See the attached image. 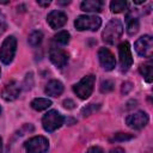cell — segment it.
Wrapping results in <instances>:
<instances>
[{
    "label": "cell",
    "instance_id": "obj_1",
    "mask_svg": "<svg viewBox=\"0 0 153 153\" xmlns=\"http://www.w3.org/2000/svg\"><path fill=\"white\" fill-rule=\"evenodd\" d=\"M123 33V24L120 19H111L105 25V29L103 30L102 37L103 41L108 44H115L120 39V37Z\"/></svg>",
    "mask_w": 153,
    "mask_h": 153
},
{
    "label": "cell",
    "instance_id": "obj_2",
    "mask_svg": "<svg viewBox=\"0 0 153 153\" xmlns=\"http://www.w3.org/2000/svg\"><path fill=\"white\" fill-rule=\"evenodd\" d=\"M94 82H96V76L93 74L86 75L78 84L73 86V91L80 99H87L92 94Z\"/></svg>",
    "mask_w": 153,
    "mask_h": 153
},
{
    "label": "cell",
    "instance_id": "obj_3",
    "mask_svg": "<svg viewBox=\"0 0 153 153\" xmlns=\"http://www.w3.org/2000/svg\"><path fill=\"white\" fill-rule=\"evenodd\" d=\"M17 50V39L14 36H8L4 39L0 47V60L5 65H10L13 61Z\"/></svg>",
    "mask_w": 153,
    "mask_h": 153
},
{
    "label": "cell",
    "instance_id": "obj_4",
    "mask_svg": "<svg viewBox=\"0 0 153 153\" xmlns=\"http://www.w3.org/2000/svg\"><path fill=\"white\" fill-rule=\"evenodd\" d=\"M100 25H102V19L97 16L82 14V16H79L74 22V26L79 31H85V30L96 31L100 27Z\"/></svg>",
    "mask_w": 153,
    "mask_h": 153
},
{
    "label": "cell",
    "instance_id": "obj_5",
    "mask_svg": "<svg viewBox=\"0 0 153 153\" xmlns=\"http://www.w3.org/2000/svg\"><path fill=\"white\" fill-rule=\"evenodd\" d=\"M65 122V117L56 110H50L48 111L43 118H42V126L44 128V130L51 133L56 129H59Z\"/></svg>",
    "mask_w": 153,
    "mask_h": 153
},
{
    "label": "cell",
    "instance_id": "obj_6",
    "mask_svg": "<svg viewBox=\"0 0 153 153\" xmlns=\"http://www.w3.org/2000/svg\"><path fill=\"white\" fill-rule=\"evenodd\" d=\"M24 147L27 153H45L49 148V141L44 136H33L24 143Z\"/></svg>",
    "mask_w": 153,
    "mask_h": 153
},
{
    "label": "cell",
    "instance_id": "obj_7",
    "mask_svg": "<svg viewBox=\"0 0 153 153\" xmlns=\"http://www.w3.org/2000/svg\"><path fill=\"white\" fill-rule=\"evenodd\" d=\"M135 50L136 53L141 56V57H151L152 53H153V39L149 35H145L141 36L140 38H137V41L135 42Z\"/></svg>",
    "mask_w": 153,
    "mask_h": 153
},
{
    "label": "cell",
    "instance_id": "obj_8",
    "mask_svg": "<svg viewBox=\"0 0 153 153\" xmlns=\"http://www.w3.org/2000/svg\"><path fill=\"white\" fill-rule=\"evenodd\" d=\"M148 121H149L148 115L143 111H136L134 114L128 115L126 118L127 126L129 128H133V129H141V128L146 127Z\"/></svg>",
    "mask_w": 153,
    "mask_h": 153
},
{
    "label": "cell",
    "instance_id": "obj_9",
    "mask_svg": "<svg viewBox=\"0 0 153 153\" xmlns=\"http://www.w3.org/2000/svg\"><path fill=\"white\" fill-rule=\"evenodd\" d=\"M118 55H120V65L122 71H128L133 65V55L128 42H123L118 45Z\"/></svg>",
    "mask_w": 153,
    "mask_h": 153
},
{
    "label": "cell",
    "instance_id": "obj_10",
    "mask_svg": "<svg viewBox=\"0 0 153 153\" xmlns=\"http://www.w3.org/2000/svg\"><path fill=\"white\" fill-rule=\"evenodd\" d=\"M98 59H99L102 67L105 71H112L116 66L115 56L108 48H100L98 50Z\"/></svg>",
    "mask_w": 153,
    "mask_h": 153
},
{
    "label": "cell",
    "instance_id": "obj_11",
    "mask_svg": "<svg viewBox=\"0 0 153 153\" xmlns=\"http://www.w3.org/2000/svg\"><path fill=\"white\" fill-rule=\"evenodd\" d=\"M49 59L53 62V65H55L57 68H63L67 65L68 61V56L67 54L57 47H51L49 50Z\"/></svg>",
    "mask_w": 153,
    "mask_h": 153
},
{
    "label": "cell",
    "instance_id": "obj_12",
    "mask_svg": "<svg viewBox=\"0 0 153 153\" xmlns=\"http://www.w3.org/2000/svg\"><path fill=\"white\" fill-rule=\"evenodd\" d=\"M20 93V85L18 81L16 80H12L10 81L8 84L5 85L2 92H1V97L7 100V102H11V100H14Z\"/></svg>",
    "mask_w": 153,
    "mask_h": 153
},
{
    "label": "cell",
    "instance_id": "obj_13",
    "mask_svg": "<svg viewBox=\"0 0 153 153\" xmlns=\"http://www.w3.org/2000/svg\"><path fill=\"white\" fill-rule=\"evenodd\" d=\"M47 22L51 29H60L67 23V16L62 11H51L47 17Z\"/></svg>",
    "mask_w": 153,
    "mask_h": 153
},
{
    "label": "cell",
    "instance_id": "obj_14",
    "mask_svg": "<svg viewBox=\"0 0 153 153\" xmlns=\"http://www.w3.org/2000/svg\"><path fill=\"white\" fill-rule=\"evenodd\" d=\"M44 92H45V94H48L50 97H57L63 92V85L59 80H50L47 84Z\"/></svg>",
    "mask_w": 153,
    "mask_h": 153
},
{
    "label": "cell",
    "instance_id": "obj_15",
    "mask_svg": "<svg viewBox=\"0 0 153 153\" xmlns=\"http://www.w3.org/2000/svg\"><path fill=\"white\" fill-rule=\"evenodd\" d=\"M103 2L99 0H85L81 2L80 8L85 12H100Z\"/></svg>",
    "mask_w": 153,
    "mask_h": 153
},
{
    "label": "cell",
    "instance_id": "obj_16",
    "mask_svg": "<svg viewBox=\"0 0 153 153\" xmlns=\"http://www.w3.org/2000/svg\"><path fill=\"white\" fill-rule=\"evenodd\" d=\"M51 105V100L48 98H36L31 102V108L37 110V111H42L48 109Z\"/></svg>",
    "mask_w": 153,
    "mask_h": 153
},
{
    "label": "cell",
    "instance_id": "obj_17",
    "mask_svg": "<svg viewBox=\"0 0 153 153\" xmlns=\"http://www.w3.org/2000/svg\"><path fill=\"white\" fill-rule=\"evenodd\" d=\"M140 73L142 74L143 79L147 82H152V80H153V67H152V63L151 62H147V63L141 65L140 66Z\"/></svg>",
    "mask_w": 153,
    "mask_h": 153
},
{
    "label": "cell",
    "instance_id": "obj_18",
    "mask_svg": "<svg viewBox=\"0 0 153 153\" xmlns=\"http://www.w3.org/2000/svg\"><path fill=\"white\" fill-rule=\"evenodd\" d=\"M139 31V20L135 17L127 16V32L128 35L133 36Z\"/></svg>",
    "mask_w": 153,
    "mask_h": 153
},
{
    "label": "cell",
    "instance_id": "obj_19",
    "mask_svg": "<svg viewBox=\"0 0 153 153\" xmlns=\"http://www.w3.org/2000/svg\"><path fill=\"white\" fill-rule=\"evenodd\" d=\"M128 7V2L123 1V0H115L110 2V10L114 13H121L123 11H126Z\"/></svg>",
    "mask_w": 153,
    "mask_h": 153
},
{
    "label": "cell",
    "instance_id": "obj_20",
    "mask_svg": "<svg viewBox=\"0 0 153 153\" xmlns=\"http://www.w3.org/2000/svg\"><path fill=\"white\" fill-rule=\"evenodd\" d=\"M69 38H71L69 32H68V31H65V30L57 32V33L54 36V41H55L56 43H59V44H62V45L67 44V43L69 42Z\"/></svg>",
    "mask_w": 153,
    "mask_h": 153
},
{
    "label": "cell",
    "instance_id": "obj_21",
    "mask_svg": "<svg viewBox=\"0 0 153 153\" xmlns=\"http://www.w3.org/2000/svg\"><path fill=\"white\" fill-rule=\"evenodd\" d=\"M43 39V33L41 31H33L30 36H29V43L32 45V47H36L38 44H41Z\"/></svg>",
    "mask_w": 153,
    "mask_h": 153
},
{
    "label": "cell",
    "instance_id": "obj_22",
    "mask_svg": "<svg viewBox=\"0 0 153 153\" xmlns=\"http://www.w3.org/2000/svg\"><path fill=\"white\" fill-rule=\"evenodd\" d=\"M99 108H100L99 104H88V105H86V106L81 110V114H82L84 116H90L91 114L96 112Z\"/></svg>",
    "mask_w": 153,
    "mask_h": 153
},
{
    "label": "cell",
    "instance_id": "obj_23",
    "mask_svg": "<svg viewBox=\"0 0 153 153\" xmlns=\"http://www.w3.org/2000/svg\"><path fill=\"white\" fill-rule=\"evenodd\" d=\"M134 135L131 134H127V133H117L114 135V137L111 139V141H127V140H130L133 139Z\"/></svg>",
    "mask_w": 153,
    "mask_h": 153
},
{
    "label": "cell",
    "instance_id": "obj_24",
    "mask_svg": "<svg viewBox=\"0 0 153 153\" xmlns=\"http://www.w3.org/2000/svg\"><path fill=\"white\" fill-rule=\"evenodd\" d=\"M114 88V82L112 81H110V80H105V81H102V84H100V91L104 93H106V92H110L111 90Z\"/></svg>",
    "mask_w": 153,
    "mask_h": 153
},
{
    "label": "cell",
    "instance_id": "obj_25",
    "mask_svg": "<svg viewBox=\"0 0 153 153\" xmlns=\"http://www.w3.org/2000/svg\"><path fill=\"white\" fill-rule=\"evenodd\" d=\"M86 153H104V151L98 146H93V147H90Z\"/></svg>",
    "mask_w": 153,
    "mask_h": 153
},
{
    "label": "cell",
    "instance_id": "obj_26",
    "mask_svg": "<svg viewBox=\"0 0 153 153\" xmlns=\"http://www.w3.org/2000/svg\"><path fill=\"white\" fill-rule=\"evenodd\" d=\"M75 105V103L72 100V99H65L63 100V106L67 108V109H73Z\"/></svg>",
    "mask_w": 153,
    "mask_h": 153
},
{
    "label": "cell",
    "instance_id": "obj_27",
    "mask_svg": "<svg viewBox=\"0 0 153 153\" xmlns=\"http://www.w3.org/2000/svg\"><path fill=\"white\" fill-rule=\"evenodd\" d=\"M110 153H126V152H124V149L121 148V147H115V148H112V149L110 151Z\"/></svg>",
    "mask_w": 153,
    "mask_h": 153
},
{
    "label": "cell",
    "instance_id": "obj_28",
    "mask_svg": "<svg viewBox=\"0 0 153 153\" xmlns=\"http://www.w3.org/2000/svg\"><path fill=\"white\" fill-rule=\"evenodd\" d=\"M37 4L41 5V6H49L50 5V1H37Z\"/></svg>",
    "mask_w": 153,
    "mask_h": 153
},
{
    "label": "cell",
    "instance_id": "obj_29",
    "mask_svg": "<svg viewBox=\"0 0 153 153\" xmlns=\"http://www.w3.org/2000/svg\"><path fill=\"white\" fill-rule=\"evenodd\" d=\"M5 30H6V25H5L2 22H0V35H1Z\"/></svg>",
    "mask_w": 153,
    "mask_h": 153
},
{
    "label": "cell",
    "instance_id": "obj_30",
    "mask_svg": "<svg viewBox=\"0 0 153 153\" xmlns=\"http://www.w3.org/2000/svg\"><path fill=\"white\" fill-rule=\"evenodd\" d=\"M69 2H71V1H65V2H61V1H59L57 4H59V5H68Z\"/></svg>",
    "mask_w": 153,
    "mask_h": 153
},
{
    "label": "cell",
    "instance_id": "obj_31",
    "mask_svg": "<svg viewBox=\"0 0 153 153\" xmlns=\"http://www.w3.org/2000/svg\"><path fill=\"white\" fill-rule=\"evenodd\" d=\"M0 153H2V140L0 137Z\"/></svg>",
    "mask_w": 153,
    "mask_h": 153
},
{
    "label": "cell",
    "instance_id": "obj_32",
    "mask_svg": "<svg viewBox=\"0 0 153 153\" xmlns=\"http://www.w3.org/2000/svg\"><path fill=\"white\" fill-rule=\"evenodd\" d=\"M0 114H1V108H0Z\"/></svg>",
    "mask_w": 153,
    "mask_h": 153
},
{
    "label": "cell",
    "instance_id": "obj_33",
    "mask_svg": "<svg viewBox=\"0 0 153 153\" xmlns=\"http://www.w3.org/2000/svg\"><path fill=\"white\" fill-rule=\"evenodd\" d=\"M0 74H1V69H0Z\"/></svg>",
    "mask_w": 153,
    "mask_h": 153
}]
</instances>
